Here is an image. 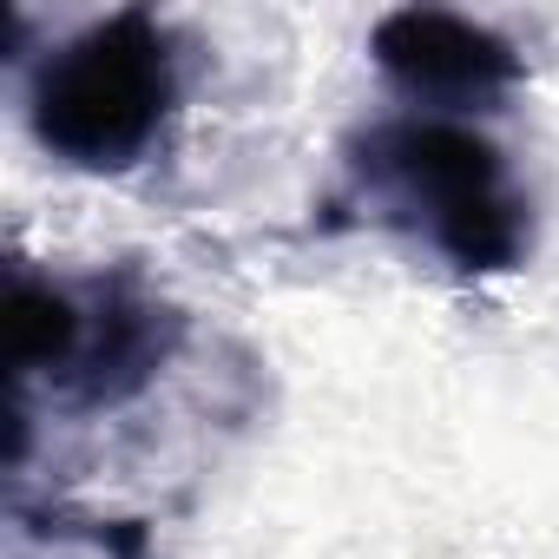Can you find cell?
I'll list each match as a JSON object with an SVG mask.
<instances>
[{
  "label": "cell",
  "mask_w": 559,
  "mask_h": 559,
  "mask_svg": "<svg viewBox=\"0 0 559 559\" xmlns=\"http://www.w3.org/2000/svg\"><path fill=\"white\" fill-rule=\"evenodd\" d=\"M369 60L382 80L435 112H493L520 86V53L493 27L448 8H395L369 34Z\"/></svg>",
  "instance_id": "3"
},
{
  "label": "cell",
  "mask_w": 559,
  "mask_h": 559,
  "mask_svg": "<svg viewBox=\"0 0 559 559\" xmlns=\"http://www.w3.org/2000/svg\"><path fill=\"white\" fill-rule=\"evenodd\" d=\"M171 336H178V317L158 310L152 297H132V290H106V304H93V330H86V356L73 369V395L80 402H126L152 382V369L171 356Z\"/></svg>",
  "instance_id": "4"
},
{
  "label": "cell",
  "mask_w": 559,
  "mask_h": 559,
  "mask_svg": "<svg viewBox=\"0 0 559 559\" xmlns=\"http://www.w3.org/2000/svg\"><path fill=\"white\" fill-rule=\"evenodd\" d=\"M349 178L376 217L428 237L454 270L500 276L533 250V204L493 139L461 119H389L349 145Z\"/></svg>",
  "instance_id": "1"
},
{
  "label": "cell",
  "mask_w": 559,
  "mask_h": 559,
  "mask_svg": "<svg viewBox=\"0 0 559 559\" xmlns=\"http://www.w3.org/2000/svg\"><path fill=\"white\" fill-rule=\"evenodd\" d=\"M86 330H93V310L73 290L14 270V284H8V369H14V382H34V376L73 382V369L86 356Z\"/></svg>",
  "instance_id": "5"
},
{
  "label": "cell",
  "mask_w": 559,
  "mask_h": 559,
  "mask_svg": "<svg viewBox=\"0 0 559 559\" xmlns=\"http://www.w3.org/2000/svg\"><path fill=\"white\" fill-rule=\"evenodd\" d=\"M178 106V53L158 14L119 8L60 40L27 86V126L47 158L73 171L139 165Z\"/></svg>",
  "instance_id": "2"
}]
</instances>
